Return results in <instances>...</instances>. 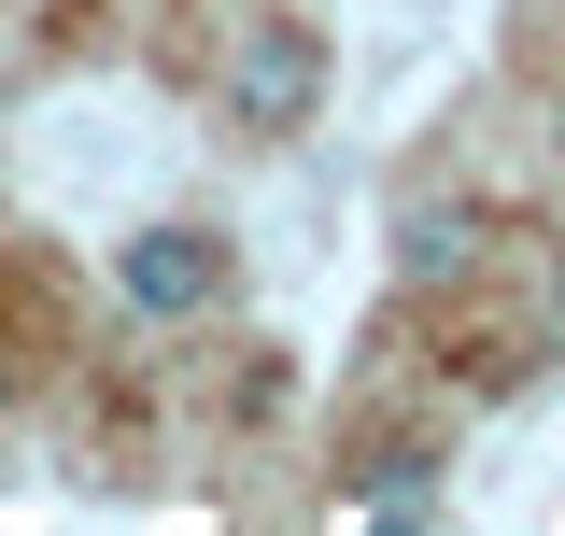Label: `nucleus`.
Returning a JSON list of instances; mask_svg holds the SVG:
<instances>
[{
    "label": "nucleus",
    "mask_w": 565,
    "mask_h": 536,
    "mask_svg": "<svg viewBox=\"0 0 565 536\" xmlns=\"http://www.w3.org/2000/svg\"><path fill=\"white\" fill-rule=\"evenodd\" d=\"M326 114V29L311 14H255L241 57H226V128L241 141H297Z\"/></svg>",
    "instance_id": "nucleus-1"
},
{
    "label": "nucleus",
    "mask_w": 565,
    "mask_h": 536,
    "mask_svg": "<svg viewBox=\"0 0 565 536\" xmlns=\"http://www.w3.org/2000/svg\"><path fill=\"white\" fill-rule=\"evenodd\" d=\"M114 297H128L141 325H199L212 297H226V240H212V226H128Z\"/></svg>",
    "instance_id": "nucleus-2"
},
{
    "label": "nucleus",
    "mask_w": 565,
    "mask_h": 536,
    "mask_svg": "<svg viewBox=\"0 0 565 536\" xmlns=\"http://www.w3.org/2000/svg\"><path fill=\"white\" fill-rule=\"evenodd\" d=\"M467 255H481V212L467 199H424L411 226H396V268H411V282H452Z\"/></svg>",
    "instance_id": "nucleus-3"
},
{
    "label": "nucleus",
    "mask_w": 565,
    "mask_h": 536,
    "mask_svg": "<svg viewBox=\"0 0 565 536\" xmlns=\"http://www.w3.org/2000/svg\"><path fill=\"white\" fill-rule=\"evenodd\" d=\"M353 523H438V452H382V480H353Z\"/></svg>",
    "instance_id": "nucleus-4"
},
{
    "label": "nucleus",
    "mask_w": 565,
    "mask_h": 536,
    "mask_svg": "<svg viewBox=\"0 0 565 536\" xmlns=\"http://www.w3.org/2000/svg\"><path fill=\"white\" fill-rule=\"evenodd\" d=\"M552 156H565V99H552Z\"/></svg>",
    "instance_id": "nucleus-5"
}]
</instances>
